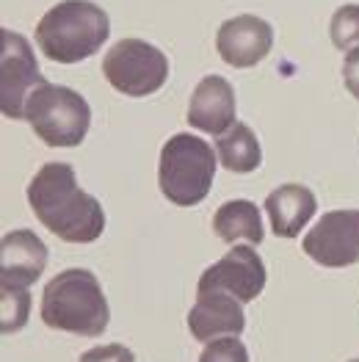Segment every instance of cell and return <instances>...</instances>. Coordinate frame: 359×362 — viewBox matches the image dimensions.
I'll return each instance as SVG.
<instances>
[{"mask_svg":"<svg viewBox=\"0 0 359 362\" xmlns=\"http://www.w3.org/2000/svg\"><path fill=\"white\" fill-rule=\"evenodd\" d=\"M33 216L66 243H91L105 230L102 205L86 194L69 163H45L28 182Z\"/></svg>","mask_w":359,"mask_h":362,"instance_id":"1","label":"cell"},{"mask_svg":"<svg viewBox=\"0 0 359 362\" xmlns=\"http://www.w3.org/2000/svg\"><path fill=\"white\" fill-rule=\"evenodd\" d=\"M39 313L50 329L81 337H100L111 321L100 279L86 269H66L56 274L45 285Z\"/></svg>","mask_w":359,"mask_h":362,"instance_id":"2","label":"cell"},{"mask_svg":"<svg viewBox=\"0 0 359 362\" xmlns=\"http://www.w3.org/2000/svg\"><path fill=\"white\" fill-rule=\"evenodd\" d=\"M111 36L108 14L91 0H64L36 25L39 50L56 64L91 59Z\"/></svg>","mask_w":359,"mask_h":362,"instance_id":"3","label":"cell"},{"mask_svg":"<svg viewBox=\"0 0 359 362\" xmlns=\"http://www.w3.org/2000/svg\"><path fill=\"white\" fill-rule=\"evenodd\" d=\"M216 166L218 155L210 150L205 139L191 133H175L160 150V194L177 208H194L210 194Z\"/></svg>","mask_w":359,"mask_h":362,"instance_id":"4","label":"cell"},{"mask_svg":"<svg viewBox=\"0 0 359 362\" xmlns=\"http://www.w3.org/2000/svg\"><path fill=\"white\" fill-rule=\"evenodd\" d=\"M25 119L47 147H78L91 127V108L75 89L45 83L28 97Z\"/></svg>","mask_w":359,"mask_h":362,"instance_id":"5","label":"cell"},{"mask_svg":"<svg viewBox=\"0 0 359 362\" xmlns=\"http://www.w3.org/2000/svg\"><path fill=\"white\" fill-rule=\"evenodd\" d=\"M105 81L127 97L155 94L169 78V59L144 39H122L102 59Z\"/></svg>","mask_w":359,"mask_h":362,"instance_id":"6","label":"cell"},{"mask_svg":"<svg viewBox=\"0 0 359 362\" xmlns=\"http://www.w3.org/2000/svg\"><path fill=\"white\" fill-rule=\"evenodd\" d=\"M0 42V108L8 119H25L28 97L47 81L39 72L36 56L23 33L3 28Z\"/></svg>","mask_w":359,"mask_h":362,"instance_id":"7","label":"cell"},{"mask_svg":"<svg viewBox=\"0 0 359 362\" xmlns=\"http://www.w3.org/2000/svg\"><path fill=\"white\" fill-rule=\"evenodd\" d=\"M266 288V263L252 246H233L202 272L196 293H230L240 304L254 302Z\"/></svg>","mask_w":359,"mask_h":362,"instance_id":"8","label":"cell"},{"mask_svg":"<svg viewBox=\"0 0 359 362\" xmlns=\"http://www.w3.org/2000/svg\"><path fill=\"white\" fill-rule=\"evenodd\" d=\"M301 249L318 266L346 269L359 263V211H329L304 235Z\"/></svg>","mask_w":359,"mask_h":362,"instance_id":"9","label":"cell"},{"mask_svg":"<svg viewBox=\"0 0 359 362\" xmlns=\"http://www.w3.org/2000/svg\"><path fill=\"white\" fill-rule=\"evenodd\" d=\"M216 47H218V56L224 59V64H230L235 69H249L271 53L273 28L254 14H238L218 28Z\"/></svg>","mask_w":359,"mask_h":362,"instance_id":"10","label":"cell"},{"mask_svg":"<svg viewBox=\"0 0 359 362\" xmlns=\"http://www.w3.org/2000/svg\"><path fill=\"white\" fill-rule=\"evenodd\" d=\"M188 124L216 139L235 124V91L227 78L208 75L196 83L188 103Z\"/></svg>","mask_w":359,"mask_h":362,"instance_id":"11","label":"cell"},{"mask_svg":"<svg viewBox=\"0 0 359 362\" xmlns=\"http://www.w3.org/2000/svg\"><path fill=\"white\" fill-rule=\"evenodd\" d=\"M47 266V246L30 230L6 233L0 241V285L30 288Z\"/></svg>","mask_w":359,"mask_h":362,"instance_id":"12","label":"cell"},{"mask_svg":"<svg viewBox=\"0 0 359 362\" xmlns=\"http://www.w3.org/2000/svg\"><path fill=\"white\" fill-rule=\"evenodd\" d=\"M188 329L199 343H210L227 334L238 337L246 329V315L230 293H196V304L188 313Z\"/></svg>","mask_w":359,"mask_h":362,"instance_id":"13","label":"cell"},{"mask_svg":"<svg viewBox=\"0 0 359 362\" xmlns=\"http://www.w3.org/2000/svg\"><path fill=\"white\" fill-rule=\"evenodd\" d=\"M315 211H318L315 194L307 185H299V182L279 185L266 199V213H269L271 230H273L276 238H296L310 224Z\"/></svg>","mask_w":359,"mask_h":362,"instance_id":"14","label":"cell"},{"mask_svg":"<svg viewBox=\"0 0 359 362\" xmlns=\"http://www.w3.org/2000/svg\"><path fill=\"white\" fill-rule=\"evenodd\" d=\"M213 233L221 238L224 243L233 241H249V243H263V218L254 202L249 199H233L224 202L216 216H213Z\"/></svg>","mask_w":359,"mask_h":362,"instance_id":"15","label":"cell"},{"mask_svg":"<svg viewBox=\"0 0 359 362\" xmlns=\"http://www.w3.org/2000/svg\"><path fill=\"white\" fill-rule=\"evenodd\" d=\"M216 155H218V163L227 172H235V175H249L263 163L260 141L252 133V127L243 124V122H235L224 136H218Z\"/></svg>","mask_w":359,"mask_h":362,"instance_id":"16","label":"cell"},{"mask_svg":"<svg viewBox=\"0 0 359 362\" xmlns=\"http://www.w3.org/2000/svg\"><path fill=\"white\" fill-rule=\"evenodd\" d=\"M28 315H30L28 288L0 285V329H3V334L20 332L28 324Z\"/></svg>","mask_w":359,"mask_h":362,"instance_id":"17","label":"cell"},{"mask_svg":"<svg viewBox=\"0 0 359 362\" xmlns=\"http://www.w3.org/2000/svg\"><path fill=\"white\" fill-rule=\"evenodd\" d=\"M329 36L337 50H351L359 45V3H348L331 14Z\"/></svg>","mask_w":359,"mask_h":362,"instance_id":"18","label":"cell"},{"mask_svg":"<svg viewBox=\"0 0 359 362\" xmlns=\"http://www.w3.org/2000/svg\"><path fill=\"white\" fill-rule=\"evenodd\" d=\"M199 362H249V351L235 334H227V337L205 343Z\"/></svg>","mask_w":359,"mask_h":362,"instance_id":"19","label":"cell"},{"mask_svg":"<svg viewBox=\"0 0 359 362\" xmlns=\"http://www.w3.org/2000/svg\"><path fill=\"white\" fill-rule=\"evenodd\" d=\"M81 362H136V354L122 343H108V346L89 349L81 357Z\"/></svg>","mask_w":359,"mask_h":362,"instance_id":"20","label":"cell"},{"mask_svg":"<svg viewBox=\"0 0 359 362\" xmlns=\"http://www.w3.org/2000/svg\"><path fill=\"white\" fill-rule=\"evenodd\" d=\"M343 81H346V89L359 100V45L346 53V61H343Z\"/></svg>","mask_w":359,"mask_h":362,"instance_id":"21","label":"cell"},{"mask_svg":"<svg viewBox=\"0 0 359 362\" xmlns=\"http://www.w3.org/2000/svg\"><path fill=\"white\" fill-rule=\"evenodd\" d=\"M348 362H359V357H357V360H348Z\"/></svg>","mask_w":359,"mask_h":362,"instance_id":"22","label":"cell"}]
</instances>
